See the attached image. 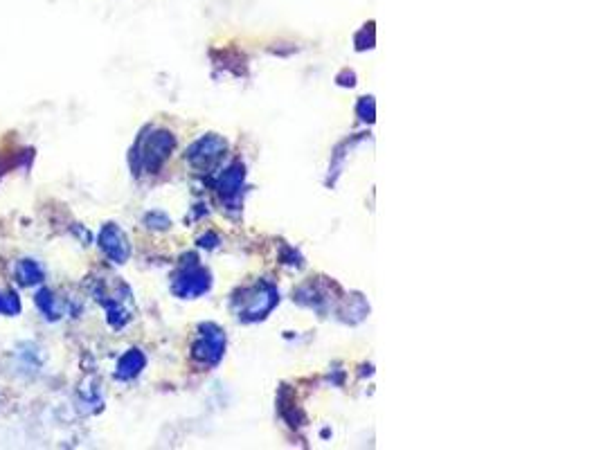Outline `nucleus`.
<instances>
[{
    "label": "nucleus",
    "mask_w": 601,
    "mask_h": 450,
    "mask_svg": "<svg viewBox=\"0 0 601 450\" xmlns=\"http://www.w3.org/2000/svg\"><path fill=\"white\" fill-rule=\"evenodd\" d=\"M174 147V138L165 131H158L154 135H149V138L142 142V165H145V169L154 171L158 169L160 162H163L167 158V153L172 151Z\"/></svg>",
    "instance_id": "obj_1"
},
{
    "label": "nucleus",
    "mask_w": 601,
    "mask_h": 450,
    "mask_svg": "<svg viewBox=\"0 0 601 450\" xmlns=\"http://www.w3.org/2000/svg\"><path fill=\"white\" fill-rule=\"evenodd\" d=\"M100 243H102V250L113 261H118V264H124V261H127L129 241H127V237H124L120 228H115V225H106L100 234Z\"/></svg>",
    "instance_id": "obj_2"
},
{
    "label": "nucleus",
    "mask_w": 601,
    "mask_h": 450,
    "mask_svg": "<svg viewBox=\"0 0 601 450\" xmlns=\"http://www.w3.org/2000/svg\"><path fill=\"white\" fill-rule=\"evenodd\" d=\"M16 279H19L23 286L41 284L43 282V268H41L39 261H34V259L19 261V266H16Z\"/></svg>",
    "instance_id": "obj_3"
},
{
    "label": "nucleus",
    "mask_w": 601,
    "mask_h": 450,
    "mask_svg": "<svg viewBox=\"0 0 601 450\" xmlns=\"http://www.w3.org/2000/svg\"><path fill=\"white\" fill-rule=\"evenodd\" d=\"M34 302H37V306H39V311L46 315L48 320H57L59 315H61V311H59V306H57V300H55V295H52L48 288H41V291L37 293V297H34Z\"/></svg>",
    "instance_id": "obj_4"
},
{
    "label": "nucleus",
    "mask_w": 601,
    "mask_h": 450,
    "mask_svg": "<svg viewBox=\"0 0 601 450\" xmlns=\"http://www.w3.org/2000/svg\"><path fill=\"white\" fill-rule=\"evenodd\" d=\"M142 365H145V358H142L140 351H129V354L120 360L118 374L122 378H131V376H136L140 372Z\"/></svg>",
    "instance_id": "obj_5"
},
{
    "label": "nucleus",
    "mask_w": 601,
    "mask_h": 450,
    "mask_svg": "<svg viewBox=\"0 0 601 450\" xmlns=\"http://www.w3.org/2000/svg\"><path fill=\"white\" fill-rule=\"evenodd\" d=\"M21 300L12 291H0V315H19Z\"/></svg>",
    "instance_id": "obj_6"
}]
</instances>
